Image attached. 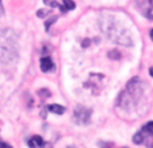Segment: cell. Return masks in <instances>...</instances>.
<instances>
[{
    "mask_svg": "<svg viewBox=\"0 0 153 148\" xmlns=\"http://www.w3.org/2000/svg\"><path fill=\"white\" fill-rule=\"evenodd\" d=\"M38 94H39V97H50V91L48 90V89H39L38 90Z\"/></svg>",
    "mask_w": 153,
    "mask_h": 148,
    "instance_id": "obj_13",
    "label": "cell"
},
{
    "mask_svg": "<svg viewBox=\"0 0 153 148\" xmlns=\"http://www.w3.org/2000/svg\"><path fill=\"white\" fill-rule=\"evenodd\" d=\"M42 52H45V54H48V52H50V46H45V47L42 48Z\"/></svg>",
    "mask_w": 153,
    "mask_h": 148,
    "instance_id": "obj_18",
    "label": "cell"
},
{
    "mask_svg": "<svg viewBox=\"0 0 153 148\" xmlns=\"http://www.w3.org/2000/svg\"><path fill=\"white\" fill-rule=\"evenodd\" d=\"M4 15V8H3V4H1V0H0V16Z\"/></svg>",
    "mask_w": 153,
    "mask_h": 148,
    "instance_id": "obj_19",
    "label": "cell"
},
{
    "mask_svg": "<svg viewBox=\"0 0 153 148\" xmlns=\"http://www.w3.org/2000/svg\"><path fill=\"white\" fill-rule=\"evenodd\" d=\"M102 30L107 36H110L113 42L119 44H123V46H129L131 43V38L129 36L126 30L119 31L118 28V23L114 20L113 17H104L102 20Z\"/></svg>",
    "mask_w": 153,
    "mask_h": 148,
    "instance_id": "obj_1",
    "label": "cell"
},
{
    "mask_svg": "<svg viewBox=\"0 0 153 148\" xmlns=\"http://www.w3.org/2000/svg\"><path fill=\"white\" fill-rule=\"evenodd\" d=\"M0 148H12L10 144H7V143H3V141H0Z\"/></svg>",
    "mask_w": 153,
    "mask_h": 148,
    "instance_id": "obj_17",
    "label": "cell"
},
{
    "mask_svg": "<svg viewBox=\"0 0 153 148\" xmlns=\"http://www.w3.org/2000/svg\"><path fill=\"white\" fill-rule=\"evenodd\" d=\"M91 109L83 106V105H77L75 110H73V120L80 124V125H86L91 120Z\"/></svg>",
    "mask_w": 153,
    "mask_h": 148,
    "instance_id": "obj_2",
    "label": "cell"
},
{
    "mask_svg": "<svg viewBox=\"0 0 153 148\" xmlns=\"http://www.w3.org/2000/svg\"><path fill=\"white\" fill-rule=\"evenodd\" d=\"M137 5L141 13L150 19V15L153 13V0H137Z\"/></svg>",
    "mask_w": 153,
    "mask_h": 148,
    "instance_id": "obj_3",
    "label": "cell"
},
{
    "mask_svg": "<svg viewBox=\"0 0 153 148\" xmlns=\"http://www.w3.org/2000/svg\"><path fill=\"white\" fill-rule=\"evenodd\" d=\"M141 132H146V133H149L150 136H153V121L146 122L144 125V128L141 129Z\"/></svg>",
    "mask_w": 153,
    "mask_h": 148,
    "instance_id": "obj_8",
    "label": "cell"
},
{
    "mask_svg": "<svg viewBox=\"0 0 153 148\" xmlns=\"http://www.w3.org/2000/svg\"><path fill=\"white\" fill-rule=\"evenodd\" d=\"M149 75H150V77H153V67H150V69H149Z\"/></svg>",
    "mask_w": 153,
    "mask_h": 148,
    "instance_id": "obj_20",
    "label": "cell"
},
{
    "mask_svg": "<svg viewBox=\"0 0 153 148\" xmlns=\"http://www.w3.org/2000/svg\"><path fill=\"white\" fill-rule=\"evenodd\" d=\"M90 44H91V40H90V39H84L83 42H81V47L86 48V47H88Z\"/></svg>",
    "mask_w": 153,
    "mask_h": 148,
    "instance_id": "obj_15",
    "label": "cell"
},
{
    "mask_svg": "<svg viewBox=\"0 0 153 148\" xmlns=\"http://www.w3.org/2000/svg\"><path fill=\"white\" fill-rule=\"evenodd\" d=\"M50 11H48V9H39L38 12H37V16L38 17H45L46 15H49Z\"/></svg>",
    "mask_w": 153,
    "mask_h": 148,
    "instance_id": "obj_14",
    "label": "cell"
},
{
    "mask_svg": "<svg viewBox=\"0 0 153 148\" xmlns=\"http://www.w3.org/2000/svg\"><path fill=\"white\" fill-rule=\"evenodd\" d=\"M31 139H33V141L37 144V147H42V145H44V143H45V141H44V139H42L41 136H38V135L33 136Z\"/></svg>",
    "mask_w": 153,
    "mask_h": 148,
    "instance_id": "obj_9",
    "label": "cell"
},
{
    "mask_svg": "<svg viewBox=\"0 0 153 148\" xmlns=\"http://www.w3.org/2000/svg\"><path fill=\"white\" fill-rule=\"evenodd\" d=\"M149 35H150V38H152V39H153V28H152V30H150V31H149Z\"/></svg>",
    "mask_w": 153,
    "mask_h": 148,
    "instance_id": "obj_21",
    "label": "cell"
},
{
    "mask_svg": "<svg viewBox=\"0 0 153 148\" xmlns=\"http://www.w3.org/2000/svg\"><path fill=\"white\" fill-rule=\"evenodd\" d=\"M150 19H152V20H153V13H152V15H150Z\"/></svg>",
    "mask_w": 153,
    "mask_h": 148,
    "instance_id": "obj_22",
    "label": "cell"
},
{
    "mask_svg": "<svg viewBox=\"0 0 153 148\" xmlns=\"http://www.w3.org/2000/svg\"><path fill=\"white\" fill-rule=\"evenodd\" d=\"M107 55L111 61H119L122 57V54L119 52V50H111V51H108Z\"/></svg>",
    "mask_w": 153,
    "mask_h": 148,
    "instance_id": "obj_6",
    "label": "cell"
},
{
    "mask_svg": "<svg viewBox=\"0 0 153 148\" xmlns=\"http://www.w3.org/2000/svg\"><path fill=\"white\" fill-rule=\"evenodd\" d=\"M63 3H64V5H65V8L67 9H73L75 7H76V4L73 3L72 0H63Z\"/></svg>",
    "mask_w": 153,
    "mask_h": 148,
    "instance_id": "obj_10",
    "label": "cell"
},
{
    "mask_svg": "<svg viewBox=\"0 0 153 148\" xmlns=\"http://www.w3.org/2000/svg\"><path fill=\"white\" fill-rule=\"evenodd\" d=\"M103 148H110V147H103Z\"/></svg>",
    "mask_w": 153,
    "mask_h": 148,
    "instance_id": "obj_23",
    "label": "cell"
},
{
    "mask_svg": "<svg viewBox=\"0 0 153 148\" xmlns=\"http://www.w3.org/2000/svg\"><path fill=\"white\" fill-rule=\"evenodd\" d=\"M41 148H53V145H52V143H49V141H45L44 145H42Z\"/></svg>",
    "mask_w": 153,
    "mask_h": 148,
    "instance_id": "obj_16",
    "label": "cell"
},
{
    "mask_svg": "<svg viewBox=\"0 0 153 148\" xmlns=\"http://www.w3.org/2000/svg\"><path fill=\"white\" fill-rule=\"evenodd\" d=\"M57 20V16H53V17H50L49 20H46L45 22V27H46V31H49V28H50V26L53 24L54 22Z\"/></svg>",
    "mask_w": 153,
    "mask_h": 148,
    "instance_id": "obj_12",
    "label": "cell"
},
{
    "mask_svg": "<svg viewBox=\"0 0 153 148\" xmlns=\"http://www.w3.org/2000/svg\"><path fill=\"white\" fill-rule=\"evenodd\" d=\"M44 3H45L46 5H50L52 8H54V7H61V5H60L56 0H44Z\"/></svg>",
    "mask_w": 153,
    "mask_h": 148,
    "instance_id": "obj_11",
    "label": "cell"
},
{
    "mask_svg": "<svg viewBox=\"0 0 153 148\" xmlns=\"http://www.w3.org/2000/svg\"><path fill=\"white\" fill-rule=\"evenodd\" d=\"M41 70L44 71V73H49L50 70L54 69V63L52 61V58L50 57H44L41 58Z\"/></svg>",
    "mask_w": 153,
    "mask_h": 148,
    "instance_id": "obj_4",
    "label": "cell"
},
{
    "mask_svg": "<svg viewBox=\"0 0 153 148\" xmlns=\"http://www.w3.org/2000/svg\"><path fill=\"white\" fill-rule=\"evenodd\" d=\"M48 109H49L50 112H53L54 114H63L64 112H65V108L60 104H52L48 106Z\"/></svg>",
    "mask_w": 153,
    "mask_h": 148,
    "instance_id": "obj_5",
    "label": "cell"
},
{
    "mask_svg": "<svg viewBox=\"0 0 153 148\" xmlns=\"http://www.w3.org/2000/svg\"><path fill=\"white\" fill-rule=\"evenodd\" d=\"M133 143L134 144H141L144 143V133L142 132H137L134 136H133Z\"/></svg>",
    "mask_w": 153,
    "mask_h": 148,
    "instance_id": "obj_7",
    "label": "cell"
}]
</instances>
